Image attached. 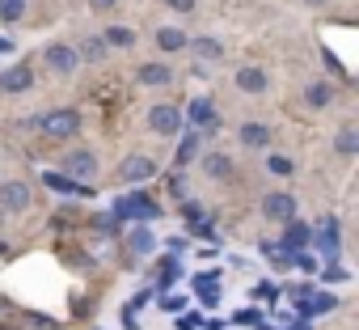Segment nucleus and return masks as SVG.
I'll use <instances>...</instances> for the list:
<instances>
[{
	"instance_id": "1",
	"label": "nucleus",
	"mask_w": 359,
	"mask_h": 330,
	"mask_svg": "<svg viewBox=\"0 0 359 330\" xmlns=\"http://www.w3.org/2000/svg\"><path fill=\"white\" fill-rule=\"evenodd\" d=\"M39 127H43V136H51V140H72L76 131H81V114L72 110V106H60V110H51V114H43V119H34Z\"/></svg>"
},
{
	"instance_id": "2",
	"label": "nucleus",
	"mask_w": 359,
	"mask_h": 330,
	"mask_svg": "<svg viewBox=\"0 0 359 330\" xmlns=\"http://www.w3.org/2000/svg\"><path fill=\"white\" fill-rule=\"evenodd\" d=\"M148 127H152L156 136H177V131H182V110L169 106V102H161V106L148 110Z\"/></svg>"
},
{
	"instance_id": "3",
	"label": "nucleus",
	"mask_w": 359,
	"mask_h": 330,
	"mask_svg": "<svg viewBox=\"0 0 359 330\" xmlns=\"http://www.w3.org/2000/svg\"><path fill=\"white\" fill-rule=\"evenodd\" d=\"M114 216H118V220H156L161 208L148 204L144 195H131V199H118V204H114Z\"/></svg>"
},
{
	"instance_id": "4",
	"label": "nucleus",
	"mask_w": 359,
	"mask_h": 330,
	"mask_svg": "<svg viewBox=\"0 0 359 330\" xmlns=\"http://www.w3.org/2000/svg\"><path fill=\"white\" fill-rule=\"evenodd\" d=\"M64 174H68V178H76V183H89V178L97 174V157H93L89 148H76V152H68V161H64Z\"/></svg>"
},
{
	"instance_id": "5",
	"label": "nucleus",
	"mask_w": 359,
	"mask_h": 330,
	"mask_svg": "<svg viewBox=\"0 0 359 330\" xmlns=\"http://www.w3.org/2000/svg\"><path fill=\"white\" fill-rule=\"evenodd\" d=\"M152 174H156V161L144 157V152H135V157H127V161L118 165V178H123V183H144V178H152Z\"/></svg>"
},
{
	"instance_id": "6",
	"label": "nucleus",
	"mask_w": 359,
	"mask_h": 330,
	"mask_svg": "<svg viewBox=\"0 0 359 330\" xmlns=\"http://www.w3.org/2000/svg\"><path fill=\"white\" fill-rule=\"evenodd\" d=\"M30 208V187L26 183H5L0 187V212H26Z\"/></svg>"
},
{
	"instance_id": "7",
	"label": "nucleus",
	"mask_w": 359,
	"mask_h": 330,
	"mask_svg": "<svg viewBox=\"0 0 359 330\" xmlns=\"http://www.w3.org/2000/svg\"><path fill=\"white\" fill-rule=\"evenodd\" d=\"M262 212H266L271 220H292V216H296V199H292L287 191H271V195L262 199Z\"/></svg>"
},
{
	"instance_id": "8",
	"label": "nucleus",
	"mask_w": 359,
	"mask_h": 330,
	"mask_svg": "<svg viewBox=\"0 0 359 330\" xmlns=\"http://www.w3.org/2000/svg\"><path fill=\"white\" fill-rule=\"evenodd\" d=\"M30 85H34V72L26 64H13V68L0 72V89H5V93H26Z\"/></svg>"
},
{
	"instance_id": "9",
	"label": "nucleus",
	"mask_w": 359,
	"mask_h": 330,
	"mask_svg": "<svg viewBox=\"0 0 359 330\" xmlns=\"http://www.w3.org/2000/svg\"><path fill=\"white\" fill-rule=\"evenodd\" d=\"M76 51L72 47H64V43H51L47 47V64H51V72H60V77H68V72H76Z\"/></svg>"
},
{
	"instance_id": "10",
	"label": "nucleus",
	"mask_w": 359,
	"mask_h": 330,
	"mask_svg": "<svg viewBox=\"0 0 359 330\" xmlns=\"http://www.w3.org/2000/svg\"><path fill=\"white\" fill-rule=\"evenodd\" d=\"M43 183H47L51 191H60V195H93V191H89V183H76V178L55 174V170H47V174H43Z\"/></svg>"
},
{
	"instance_id": "11",
	"label": "nucleus",
	"mask_w": 359,
	"mask_h": 330,
	"mask_svg": "<svg viewBox=\"0 0 359 330\" xmlns=\"http://www.w3.org/2000/svg\"><path fill=\"white\" fill-rule=\"evenodd\" d=\"M135 81H140V85H148V89H165V85L173 81V72H169L165 64H144V68L135 72Z\"/></svg>"
},
{
	"instance_id": "12",
	"label": "nucleus",
	"mask_w": 359,
	"mask_h": 330,
	"mask_svg": "<svg viewBox=\"0 0 359 330\" xmlns=\"http://www.w3.org/2000/svg\"><path fill=\"white\" fill-rule=\"evenodd\" d=\"M237 89L241 93H262L266 89V72L262 68H241L237 72Z\"/></svg>"
},
{
	"instance_id": "13",
	"label": "nucleus",
	"mask_w": 359,
	"mask_h": 330,
	"mask_svg": "<svg viewBox=\"0 0 359 330\" xmlns=\"http://www.w3.org/2000/svg\"><path fill=\"white\" fill-rule=\"evenodd\" d=\"M187 119H191V123H199V127H208V131L216 127V110H212V102H208V98H195Z\"/></svg>"
},
{
	"instance_id": "14",
	"label": "nucleus",
	"mask_w": 359,
	"mask_h": 330,
	"mask_svg": "<svg viewBox=\"0 0 359 330\" xmlns=\"http://www.w3.org/2000/svg\"><path fill=\"white\" fill-rule=\"evenodd\" d=\"M309 237H313V233H309V225H300V220L292 216V220H287V233H283V246H287V250H304V246H309Z\"/></svg>"
},
{
	"instance_id": "15",
	"label": "nucleus",
	"mask_w": 359,
	"mask_h": 330,
	"mask_svg": "<svg viewBox=\"0 0 359 330\" xmlns=\"http://www.w3.org/2000/svg\"><path fill=\"white\" fill-rule=\"evenodd\" d=\"M187 47H191V55H199V60H220V55H224V47H220L216 39H187Z\"/></svg>"
},
{
	"instance_id": "16",
	"label": "nucleus",
	"mask_w": 359,
	"mask_h": 330,
	"mask_svg": "<svg viewBox=\"0 0 359 330\" xmlns=\"http://www.w3.org/2000/svg\"><path fill=\"white\" fill-rule=\"evenodd\" d=\"M271 140V127H262V123H245L241 127V144H250V148H262Z\"/></svg>"
},
{
	"instance_id": "17",
	"label": "nucleus",
	"mask_w": 359,
	"mask_h": 330,
	"mask_svg": "<svg viewBox=\"0 0 359 330\" xmlns=\"http://www.w3.org/2000/svg\"><path fill=\"white\" fill-rule=\"evenodd\" d=\"M304 102H309V106H330V102H334V85H325V81H317V85H309V93H304Z\"/></svg>"
},
{
	"instance_id": "18",
	"label": "nucleus",
	"mask_w": 359,
	"mask_h": 330,
	"mask_svg": "<svg viewBox=\"0 0 359 330\" xmlns=\"http://www.w3.org/2000/svg\"><path fill=\"white\" fill-rule=\"evenodd\" d=\"M156 47L161 51H182L187 47V34L182 30H156Z\"/></svg>"
},
{
	"instance_id": "19",
	"label": "nucleus",
	"mask_w": 359,
	"mask_h": 330,
	"mask_svg": "<svg viewBox=\"0 0 359 330\" xmlns=\"http://www.w3.org/2000/svg\"><path fill=\"white\" fill-rule=\"evenodd\" d=\"M338 152H342V157H355V152H359V131H355V127H342V131H338Z\"/></svg>"
},
{
	"instance_id": "20",
	"label": "nucleus",
	"mask_w": 359,
	"mask_h": 330,
	"mask_svg": "<svg viewBox=\"0 0 359 330\" xmlns=\"http://www.w3.org/2000/svg\"><path fill=\"white\" fill-rule=\"evenodd\" d=\"M195 152H199V136L191 131V136H182V144H177V157H173V161H177V165H191Z\"/></svg>"
},
{
	"instance_id": "21",
	"label": "nucleus",
	"mask_w": 359,
	"mask_h": 330,
	"mask_svg": "<svg viewBox=\"0 0 359 330\" xmlns=\"http://www.w3.org/2000/svg\"><path fill=\"white\" fill-rule=\"evenodd\" d=\"M81 55H85V60H102V55H106V39H102V34H89V39L81 43Z\"/></svg>"
},
{
	"instance_id": "22",
	"label": "nucleus",
	"mask_w": 359,
	"mask_h": 330,
	"mask_svg": "<svg viewBox=\"0 0 359 330\" xmlns=\"http://www.w3.org/2000/svg\"><path fill=\"white\" fill-rule=\"evenodd\" d=\"M127 250H131V254H148V250H152V233H148V229H135V233L127 237Z\"/></svg>"
},
{
	"instance_id": "23",
	"label": "nucleus",
	"mask_w": 359,
	"mask_h": 330,
	"mask_svg": "<svg viewBox=\"0 0 359 330\" xmlns=\"http://www.w3.org/2000/svg\"><path fill=\"white\" fill-rule=\"evenodd\" d=\"M229 170H233V161H229L224 152H212V157H208V174H212V178H224Z\"/></svg>"
},
{
	"instance_id": "24",
	"label": "nucleus",
	"mask_w": 359,
	"mask_h": 330,
	"mask_svg": "<svg viewBox=\"0 0 359 330\" xmlns=\"http://www.w3.org/2000/svg\"><path fill=\"white\" fill-rule=\"evenodd\" d=\"M102 39H106L110 47H131V43H135V34H131V30H123V26H110Z\"/></svg>"
},
{
	"instance_id": "25",
	"label": "nucleus",
	"mask_w": 359,
	"mask_h": 330,
	"mask_svg": "<svg viewBox=\"0 0 359 330\" xmlns=\"http://www.w3.org/2000/svg\"><path fill=\"white\" fill-rule=\"evenodd\" d=\"M22 13H26V0H0V18L5 22H22Z\"/></svg>"
},
{
	"instance_id": "26",
	"label": "nucleus",
	"mask_w": 359,
	"mask_h": 330,
	"mask_svg": "<svg viewBox=\"0 0 359 330\" xmlns=\"http://www.w3.org/2000/svg\"><path fill=\"white\" fill-rule=\"evenodd\" d=\"M199 326H203L199 313H182V317H177V330H199Z\"/></svg>"
},
{
	"instance_id": "27",
	"label": "nucleus",
	"mask_w": 359,
	"mask_h": 330,
	"mask_svg": "<svg viewBox=\"0 0 359 330\" xmlns=\"http://www.w3.org/2000/svg\"><path fill=\"white\" fill-rule=\"evenodd\" d=\"M182 216H187V225H199L203 220V208L199 204H182Z\"/></svg>"
},
{
	"instance_id": "28",
	"label": "nucleus",
	"mask_w": 359,
	"mask_h": 330,
	"mask_svg": "<svg viewBox=\"0 0 359 330\" xmlns=\"http://www.w3.org/2000/svg\"><path fill=\"white\" fill-rule=\"evenodd\" d=\"M266 165H271V174H292V161L287 157H271Z\"/></svg>"
},
{
	"instance_id": "29",
	"label": "nucleus",
	"mask_w": 359,
	"mask_h": 330,
	"mask_svg": "<svg viewBox=\"0 0 359 330\" xmlns=\"http://www.w3.org/2000/svg\"><path fill=\"white\" fill-rule=\"evenodd\" d=\"M275 292H279L275 284H258V288H254V296H262V301H275Z\"/></svg>"
},
{
	"instance_id": "30",
	"label": "nucleus",
	"mask_w": 359,
	"mask_h": 330,
	"mask_svg": "<svg viewBox=\"0 0 359 330\" xmlns=\"http://www.w3.org/2000/svg\"><path fill=\"white\" fill-rule=\"evenodd\" d=\"M165 5L177 9V13H191V9H195V0H165Z\"/></svg>"
},
{
	"instance_id": "31",
	"label": "nucleus",
	"mask_w": 359,
	"mask_h": 330,
	"mask_svg": "<svg viewBox=\"0 0 359 330\" xmlns=\"http://www.w3.org/2000/svg\"><path fill=\"white\" fill-rule=\"evenodd\" d=\"M93 9H114V0H93Z\"/></svg>"
}]
</instances>
